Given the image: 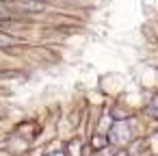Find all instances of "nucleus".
Returning <instances> with one entry per match:
<instances>
[{
  "instance_id": "nucleus-1",
  "label": "nucleus",
  "mask_w": 158,
  "mask_h": 156,
  "mask_svg": "<svg viewBox=\"0 0 158 156\" xmlns=\"http://www.w3.org/2000/svg\"><path fill=\"white\" fill-rule=\"evenodd\" d=\"M110 139H113L115 143H126V141L130 139V128H128V124H126V121L115 124V128L110 130Z\"/></svg>"
}]
</instances>
